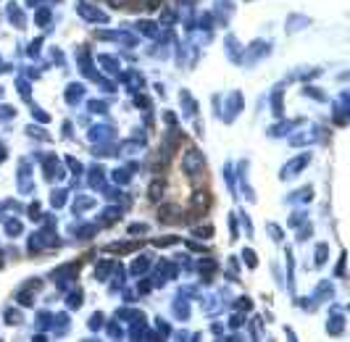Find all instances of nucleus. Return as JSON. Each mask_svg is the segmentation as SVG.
I'll return each mask as SVG.
<instances>
[{
    "label": "nucleus",
    "mask_w": 350,
    "mask_h": 342,
    "mask_svg": "<svg viewBox=\"0 0 350 342\" xmlns=\"http://www.w3.org/2000/svg\"><path fill=\"white\" fill-rule=\"evenodd\" d=\"M242 258L248 261V266H255V263H258V261H255V255H253V250H245V255H242Z\"/></svg>",
    "instance_id": "4468645a"
},
{
    "label": "nucleus",
    "mask_w": 350,
    "mask_h": 342,
    "mask_svg": "<svg viewBox=\"0 0 350 342\" xmlns=\"http://www.w3.org/2000/svg\"><path fill=\"white\" fill-rule=\"evenodd\" d=\"M306 163H308V155H300L298 161H292V163H290V171H287V169L282 171V177L287 179V177H292V174H298V171H300V166H306Z\"/></svg>",
    "instance_id": "7ed1b4c3"
},
{
    "label": "nucleus",
    "mask_w": 350,
    "mask_h": 342,
    "mask_svg": "<svg viewBox=\"0 0 350 342\" xmlns=\"http://www.w3.org/2000/svg\"><path fill=\"white\" fill-rule=\"evenodd\" d=\"M137 27H140L145 34H156V24H150V21H142V24H137Z\"/></svg>",
    "instance_id": "9d476101"
},
{
    "label": "nucleus",
    "mask_w": 350,
    "mask_h": 342,
    "mask_svg": "<svg viewBox=\"0 0 350 342\" xmlns=\"http://www.w3.org/2000/svg\"><path fill=\"white\" fill-rule=\"evenodd\" d=\"M37 19H40L37 24H42V27H45V24L50 21V13H48V11H40V16H37Z\"/></svg>",
    "instance_id": "dca6fc26"
},
{
    "label": "nucleus",
    "mask_w": 350,
    "mask_h": 342,
    "mask_svg": "<svg viewBox=\"0 0 350 342\" xmlns=\"http://www.w3.org/2000/svg\"><path fill=\"white\" fill-rule=\"evenodd\" d=\"M129 232H132V234H142V232H148V226L145 224H132V226H129Z\"/></svg>",
    "instance_id": "f8f14e48"
},
{
    "label": "nucleus",
    "mask_w": 350,
    "mask_h": 342,
    "mask_svg": "<svg viewBox=\"0 0 350 342\" xmlns=\"http://www.w3.org/2000/svg\"><path fill=\"white\" fill-rule=\"evenodd\" d=\"M82 93H85L82 87H71V90H68V100H74V97H82Z\"/></svg>",
    "instance_id": "ddd939ff"
},
{
    "label": "nucleus",
    "mask_w": 350,
    "mask_h": 342,
    "mask_svg": "<svg viewBox=\"0 0 350 342\" xmlns=\"http://www.w3.org/2000/svg\"><path fill=\"white\" fill-rule=\"evenodd\" d=\"M203 163H205V158H203L200 150H195V148H192V150H187L185 158H182V169H185L187 177H195V174L203 169Z\"/></svg>",
    "instance_id": "f257e3e1"
},
{
    "label": "nucleus",
    "mask_w": 350,
    "mask_h": 342,
    "mask_svg": "<svg viewBox=\"0 0 350 342\" xmlns=\"http://www.w3.org/2000/svg\"><path fill=\"white\" fill-rule=\"evenodd\" d=\"M263 53H269V45H266V42H258V45H253V48L248 50L245 61H253V58H258V56H263Z\"/></svg>",
    "instance_id": "20e7f679"
},
{
    "label": "nucleus",
    "mask_w": 350,
    "mask_h": 342,
    "mask_svg": "<svg viewBox=\"0 0 350 342\" xmlns=\"http://www.w3.org/2000/svg\"><path fill=\"white\" fill-rule=\"evenodd\" d=\"M64 200H66V192H64V189H58V192L50 195V203L56 205V208H58V205H64Z\"/></svg>",
    "instance_id": "0eeeda50"
},
{
    "label": "nucleus",
    "mask_w": 350,
    "mask_h": 342,
    "mask_svg": "<svg viewBox=\"0 0 350 342\" xmlns=\"http://www.w3.org/2000/svg\"><path fill=\"white\" fill-rule=\"evenodd\" d=\"M93 205V200H87V197H82V200H77L74 203V208H90Z\"/></svg>",
    "instance_id": "2eb2a0df"
},
{
    "label": "nucleus",
    "mask_w": 350,
    "mask_h": 342,
    "mask_svg": "<svg viewBox=\"0 0 350 342\" xmlns=\"http://www.w3.org/2000/svg\"><path fill=\"white\" fill-rule=\"evenodd\" d=\"M148 3V8H158V5H161V0H145Z\"/></svg>",
    "instance_id": "a211bd4d"
},
{
    "label": "nucleus",
    "mask_w": 350,
    "mask_h": 342,
    "mask_svg": "<svg viewBox=\"0 0 350 342\" xmlns=\"http://www.w3.org/2000/svg\"><path fill=\"white\" fill-rule=\"evenodd\" d=\"M5 229H8L11 237H16V234H21V224L19 221H5Z\"/></svg>",
    "instance_id": "6e6552de"
},
{
    "label": "nucleus",
    "mask_w": 350,
    "mask_h": 342,
    "mask_svg": "<svg viewBox=\"0 0 350 342\" xmlns=\"http://www.w3.org/2000/svg\"><path fill=\"white\" fill-rule=\"evenodd\" d=\"M108 3H111V5H127L129 0H108Z\"/></svg>",
    "instance_id": "6ab92c4d"
},
{
    "label": "nucleus",
    "mask_w": 350,
    "mask_h": 342,
    "mask_svg": "<svg viewBox=\"0 0 350 342\" xmlns=\"http://www.w3.org/2000/svg\"><path fill=\"white\" fill-rule=\"evenodd\" d=\"M324 253H326V245H318V255H316L318 263H324Z\"/></svg>",
    "instance_id": "f3484780"
},
{
    "label": "nucleus",
    "mask_w": 350,
    "mask_h": 342,
    "mask_svg": "<svg viewBox=\"0 0 350 342\" xmlns=\"http://www.w3.org/2000/svg\"><path fill=\"white\" fill-rule=\"evenodd\" d=\"M119 216H121V211H116V208H108V211L103 214V218H100V221H103V224H111L113 218H119Z\"/></svg>",
    "instance_id": "423d86ee"
},
{
    "label": "nucleus",
    "mask_w": 350,
    "mask_h": 342,
    "mask_svg": "<svg viewBox=\"0 0 350 342\" xmlns=\"http://www.w3.org/2000/svg\"><path fill=\"white\" fill-rule=\"evenodd\" d=\"M145 269H148V261H145V258H142V261H137V263L132 266L134 274H140V271H145Z\"/></svg>",
    "instance_id": "9b49d317"
},
{
    "label": "nucleus",
    "mask_w": 350,
    "mask_h": 342,
    "mask_svg": "<svg viewBox=\"0 0 350 342\" xmlns=\"http://www.w3.org/2000/svg\"><path fill=\"white\" fill-rule=\"evenodd\" d=\"M77 13H79L82 19H87V21H97V24L108 21V16H105L103 11L93 8V5H90V3H85V0H79V3H77Z\"/></svg>",
    "instance_id": "f03ea898"
},
{
    "label": "nucleus",
    "mask_w": 350,
    "mask_h": 342,
    "mask_svg": "<svg viewBox=\"0 0 350 342\" xmlns=\"http://www.w3.org/2000/svg\"><path fill=\"white\" fill-rule=\"evenodd\" d=\"M100 63L108 68V71H116V61H113L111 56H100Z\"/></svg>",
    "instance_id": "1a4fd4ad"
},
{
    "label": "nucleus",
    "mask_w": 350,
    "mask_h": 342,
    "mask_svg": "<svg viewBox=\"0 0 350 342\" xmlns=\"http://www.w3.org/2000/svg\"><path fill=\"white\" fill-rule=\"evenodd\" d=\"M163 195V182H153L150 185V200H158Z\"/></svg>",
    "instance_id": "39448f33"
}]
</instances>
